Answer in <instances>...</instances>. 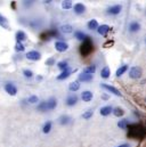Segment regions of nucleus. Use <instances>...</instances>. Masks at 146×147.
<instances>
[{
  "label": "nucleus",
  "instance_id": "nucleus-1",
  "mask_svg": "<svg viewBox=\"0 0 146 147\" xmlns=\"http://www.w3.org/2000/svg\"><path fill=\"white\" fill-rule=\"evenodd\" d=\"M93 50H94V46H93V43H91V41H90V38L88 37L83 41V43L81 45V47H80V53H81L82 56H87V55H89Z\"/></svg>",
  "mask_w": 146,
  "mask_h": 147
},
{
  "label": "nucleus",
  "instance_id": "nucleus-2",
  "mask_svg": "<svg viewBox=\"0 0 146 147\" xmlns=\"http://www.w3.org/2000/svg\"><path fill=\"white\" fill-rule=\"evenodd\" d=\"M142 73H143V71H142L141 67L134 66V67H131L130 71H129V76H130L131 79H139V78L142 76Z\"/></svg>",
  "mask_w": 146,
  "mask_h": 147
},
{
  "label": "nucleus",
  "instance_id": "nucleus-3",
  "mask_svg": "<svg viewBox=\"0 0 146 147\" xmlns=\"http://www.w3.org/2000/svg\"><path fill=\"white\" fill-rule=\"evenodd\" d=\"M102 87L104 88V89H106L107 91H110L111 94H113V95H115V96H122V94L115 88V87H113V86H110V84H107V83H102Z\"/></svg>",
  "mask_w": 146,
  "mask_h": 147
},
{
  "label": "nucleus",
  "instance_id": "nucleus-4",
  "mask_svg": "<svg viewBox=\"0 0 146 147\" xmlns=\"http://www.w3.org/2000/svg\"><path fill=\"white\" fill-rule=\"evenodd\" d=\"M68 48H69V45L66 42H64V41H57V42H55V49L57 51H59V53L66 51Z\"/></svg>",
  "mask_w": 146,
  "mask_h": 147
},
{
  "label": "nucleus",
  "instance_id": "nucleus-5",
  "mask_svg": "<svg viewBox=\"0 0 146 147\" xmlns=\"http://www.w3.org/2000/svg\"><path fill=\"white\" fill-rule=\"evenodd\" d=\"M58 34H57V31L56 30H49V31H47V32H43L40 38L42 39V40H49L50 38H55L57 37Z\"/></svg>",
  "mask_w": 146,
  "mask_h": 147
},
{
  "label": "nucleus",
  "instance_id": "nucleus-6",
  "mask_svg": "<svg viewBox=\"0 0 146 147\" xmlns=\"http://www.w3.org/2000/svg\"><path fill=\"white\" fill-rule=\"evenodd\" d=\"M122 10V6L121 5H114V6H111L109 9H107V13L110 15H118L120 14Z\"/></svg>",
  "mask_w": 146,
  "mask_h": 147
},
{
  "label": "nucleus",
  "instance_id": "nucleus-7",
  "mask_svg": "<svg viewBox=\"0 0 146 147\" xmlns=\"http://www.w3.org/2000/svg\"><path fill=\"white\" fill-rule=\"evenodd\" d=\"M5 90L7 91V94H9V95H11V96H15V95L17 94V88H16L13 83H7V84L5 86Z\"/></svg>",
  "mask_w": 146,
  "mask_h": 147
},
{
  "label": "nucleus",
  "instance_id": "nucleus-8",
  "mask_svg": "<svg viewBox=\"0 0 146 147\" xmlns=\"http://www.w3.org/2000/svg\"><path fill=\"white\" fill-rule=\"evenodd\" d=\"M26 58L30 61H39L41 58V55H40V53H38L36 50H32L26 54Z\"/></svg>",
  "mask_w": 146,
  "mask_h": 147
},
{
  "label": "nucleus",
  "instance_id": "nucleus-9",
  "mask_svg": "<svg viewBox=\"0 0 146 147\" xmlns=\"http://www.w3.org/2000/svg\"><path fill=\"white\" fill-rule=\"evenodd\" d=\"M110 30H111V28H110L109 25L104 24V25H101V26L97 29V32H98L101 36H104V37H105V36L110 32Z\"/></svg>",
  "mask_w": 146,
  "mask_h": 147
},
{
  "label": "nucleus",
  "instance_id": "nucleus-10",
  "mask_svg": "<svg viewBox=\"0 0 146 147\" xmlns=\"http://www.w3.org/2000/svg\"><path fill=\"white\" fill-rule=\"evenodd\" d=\"M93 97H94V95H93V92L89 91V90L83 91L82 95H81V98H82L83 102H90V100L93 99Z\"/></svg>",
  "mask_w": 146,
  "mask_h": 147
},
{
  "label": "nucleus",
  "instance_id": "nucleus-11",
  "mask_svg": "<svg viewBox=\"0 0 146 147\" xmlns=\"http://www.w3.org/2000/svg\"><path fill=\"white\" fill-rule=\"evenodd\" d=\"M93 78H94V75L82 72V73L79 75V81H81V82H89V81L93 80Z\"/></svg>",
  "mask_w": 146,
  "mask_h": 147
},
{
  "label": "nucleus",
  "instance_id": "nucleus-12",
  "mask_svg": "<svg viewBox=\"0 0 146 147\" xmlns=\"http://www.w3.org/2000/svg\"><path fill=\"white\" fill-rule=\"evenodd\" d=\"M141 30V24L138 22H131L129 24V31L135 33V32H138Z\"/></svg>",
  "mask_w": 146,
  "mask_h": 147
},
{
  "label": "nucleus",
  "instance_id": "nucleus-13",
  "mask_svg": "<svg viewBox=\"0 0 146 147\" xmlns=\"http://www.w3.org/2000/svg\"><path fill=\"white\" fill-rule=\"evenodd\" d=\"M76 102H78V97H76L75 95H70V96L66 98V105H68V106H73V105H75Z\"/></svg>",
  "mask_w": 146,
  "mask_h": 147
},
{
  "label": "nucleus",
  "instance_id": "nucleus-14",
  "mask_svg": "<svg viewBox=\"0 0 146 147\" xmlns=\"http://www.w3.org/2000/svg\"><path fill=\"white\" fill-rule=\"evenodd\" d=\"M84 10H86V7L82 3H75L74 5V11L76 14H82V13H84Z\"/></svg>",
  "mask_w": 146,
  "mask_h": 147
},
{
  "label": "nucleus",
  "instance_id": "nucleus-15",
  "mask_svg": "<svg viewBox=\"0 0 146 147\" xmlns=\"http://www.w3.org/2000/svg\"><path fill=\"white\" fill-rule=\"evenodd\" d=\"M0 25H1V28L6 29V30H9L8 21H7V18H6L3 15H1V14H0Z\"/></svg>",
  "mask_w": 146,
  "mask_h": 147
},
{
  "label": "nucleus",
  "instance_id": "nucleus-16",
  "mask_svg": "<svg viewBox=\"0 0 146 147\" xmlns=\"http://www.w3.org/2000/svg\"><path fill=\"white\" fill-rule=\"evenodd\" d=\"M15 38H16V41H17V42H21V43H22V41L26 40V34H25L23 31H18V32L16 33Z\"/></svg>",
  "mask_w": 146,
  "mask_h": 147
},
{
  "label": "nucleus",
  "instance_id": "nucleus-17",
  "mask_svg": "<svg viewBox=\"0 0 146 147\" xmlns=\"http://www.w3.org/2000/svg\"><path fill=\"white\" fill-rule=\"evenodd\" d=\"M112 112H113V109H112L111 106H104V107L101 109V115H103V116H107V115L111 114Z\"/></svg>",
  "mask_w": 146,
  "mask_h": 147
},
{
  "label": "nucleus",
  "instance_id": "nucleus-18",
  "mask_svg": "<svg viewBox=\"0 0 146 147\" xmlns=\"http://www.w3.org/2000/svg\"><path fill=\"white\" fill-rule=\"evenodd\" d=\"M74 37H75V39H78V40H80V41H84V40L88 38L83 32H81V31H75V32H74Z\"/></svg>",
  "mask_w": 146,
  "mask_h": 147
},
{
  "label": "nucleus",
  "instance_id": "nucleus-19",
  "mask_svg": "<svg viewBox=\"0 0 146 147\" xmlns=\"http://www.w3.org/2000/svg\"><path fill=\"white\" fill-rule=\"evenodd\" d=\"M57 66H58V69H59V70H62L63 72H64V71H68V70H70V67L68 66V62H65V61H62V62H59V63L57 64Z\"/></svg>",
  "mask_w": 146,
  "mask_h": 147
},
{
  "label": "nucleus",
  "instance_id": "nucleus-20",
  "mask_svg": "<svg viewBox=\"0 0 146 147\" xmlns=\"http://www.w3.org/2000/svg\"><path fill=\"white\" fill-rule=\"evenodd\" d=\"M47 104H48V110H54L57 105V100L55 98H50L49 100H47Z\"/></svg>",
  "mask_w": 146,
  "mask_h": 147
},
{
  "label": "nucleus",
  "instance_id": "nucleus-21",
  "mask_svg": "<svg viewBox=\"0 0 146 147\" xmlns=\"http://www.w3.org/2000/svg\"><path fill=\"white\" fill-rule=\"evenodd\" d=\"M88 28H89L90 30H96V29H98L99 26H98V23H97L96 20H91V21L88 22Z\"/></svg>",
  "mask_w": 146,
  "mask_h": 147
},
{
  "label": "nucleus",
  "instance_id": "nucleus-22",
  "mask_svg": "<svg viewBox=\"0 0 146 147\" xmlns=\"http://www.w3.org/2000/svg\"><path fill=\"white\" fill-rule=\"evenodd\" d=\"M128 124H129V121L127 119H123V120H121V121L118 122V127L121 128V129H127Z\"/></svg>",
  "mask_w": 146,
  "mask_h": 147
},
{
  "label": "nucleus",
  "instance_id": "nucleus-23",
  "mask_svg": "<svg viewBox=\"0 0 146 147\" xmlns=\"http://www.w3.org/2000/svg\"><path fill=\"white\" fill-rule=\"evenodd\" d=\"M96 72V66L95 65H90V66H88V67H86L84 70H83V73H87V74H93Z\"/></svg>",
  "mask_w": 146,
  "mask_h": 147
},
{
  "label": "nucleus",
  "instance_id": "nucleus-24",
  "mask_svg": "<svg viewBox=\"0 0 146 147\" xmlns=\"http://www.w3.org/2000/svg\"><path fill=\"white\" fill-rule=\"evenodd\" d=\"M127 70H128V66H127V65H122V66H120V67L116 70L115 75H116V76H120V75H122V74L124 73Z\"/></svg>",
  "mask_w": 146,
  "mask_h": 147
},
{
  "label": "nucleus",
  "instance_id": "nucleus-25",
  "mask_svg": "<svg viewBox=\"0 0 146 147\" xmlns=\"http://www.w3.org/2000/svg\"><path fill=\"white\" fill-rule=\"evenodd\" d=\"M36 110L41 111V112H45V111L48 110V104H47V102H41V103L38 105Z\"/></svg>",
  "mask_w": 146,
  "mask_h": 147
},
{
  "label": "nucleus",
  "instance_id": "nucleus-26",
  "mask_svg": "<svg viewBox=\"0 0 146 147\" xmlns=\"http://www.w3.org/2000/svg\"><path fill=\"white\" fill-rule=\"evenodd\" d=\"M113 114L116 117H120V116H122L124 114V112H123V110L121 107H115V109H113Z\"/></svg>",
  "mask_w": 146,
  "mask_h": 147
},
{
  "label": "nucleus",
  "instance_id": "nucleus-27",
  "mask_svg": "<svg viewBox=\"0 0 146 147\" xmlns=\"http://www.w3.org/2000/svg\"><path fill=\"white\" fill-rule=\"evenodd\" d=\"M61 30L64 32V33H71L73 30V28L69 24H65V25H62L61 26Z\"/></svg>",
  "mask_w": 146,
  "mask_h": 147
},
{
  "label": "nucleus",
  "instance_id": "nucleus-28",
  "mask_svg": "<svg viewBox=\"0 0 146 147\" xmlns=\"http://www.w3.org/2000/svg\"><path fill=\"white\" fill-rule=\"evenodd\" d=\"M101 76L104 78V79H107L110 76V69L107 66H105L104 69H102V71H101Z\"/></svg>",
  "mask_w": 146,
  "mask_h": 147
},
{
  "label": "nucleus",
  "instance_id": "nucleus-29",
  "mask_svg": "<svg viewBox=\"0 0 146 147\" xmlns=\"http://www.w3.org/2000/svg\"><path fill=\"white\" fill-rule=\"evenodd\" d=\"M70 74H71V71H70V70L64 71V72H62V73L57 76V79H58V80H64V79L69 78V76H70Z\"/></svg>",
  "mask_w": 146,
  "mask_h": 147
},
{
  "label": "nucleus",
  "instance_id": "nucleus-30",
  "mask_svg": "<svg viewBox=\"0 0 146 147\" xmlns=\"http://www.w3.org/2000/svg\"><path fill=\"white\" fill-rule=\"evenodd\" d=\"M80 88V84H79V82H71L70 83V86H69V89L71 90V91H76L78 89Z\"/></svg>",
  "mask_w": 146,
  "mask_h": 147
},
{
  "label": "nucleus",
  "instance_id": "nucleus-31",
  "mask_svg": "<svg viewBox=\"0 0 146 147\" xmlns=\"http://www.w3.org/2000/svg\"><path fill=\"white\" fill-rule=\"evenodd\" d=\"M70 122V116H68V115H62L61 117H59V123L61 124H68Z\"/></svg>",
  "mask_w": 146,
  "mask_h": 147
},
{
  "label": "nucleus",
  "instance_id": "nucleus-32",
  "mask_svg": "<svg viewBox=\"0 0 146 147\" xmlns=\"http://www.w3.org/2000/svg\"><path fill=\"white\" fill-rule=\"evenodd\" d=\"M50 129H51V122H47V123H45V125H43V128H42V131L45 132V134H48L49 131H50Z\"/></svg>",
  "mask_w": 146,
  "mask_h": 147
},
{
  "label": "nucleus",
  "instance_id": "nucleus-33",
  "mask_svg": "<svg viewBox=\"0 0 146 147\" xmlns=\"http://www.w3.org/2000/svg\"><path fill=\"white\" fill-rule=\"evenodd\" d=\"M72 7V1L68 0V1H63L62 2V8L63 9H70Z\"/></svg>",
  "mask_w": 146,
  "mask_h": 147
},
{
  "label": "nucleus",
  "instance_id": "nucleus-34",
  "mask_svg": "<svg viewBox=\"0 0 146 147\" xmlns=\"http://www.w3.org/2000/svg\"><path fill=\"white\" fill-rule=\"evenodd\" d=\"M38 100H39V98L34 95H32L28 98V103H30V104H36V103H38Z\"/></svg>",
  "mask_w": 146,
  "mask_h": 147
},
{
  "label": "nucleus",
  "instance_id": "nucleus-35",
  "mask_svg": "<svg viewBox=\"0 0 146 147\" xmlns=\"http://www.w3.org/2000/svg\"><path fill=\"white\" fill-rule=\"evenodd\" d=\"M25 49V47L23 46V43H21V42H17L16 43V46H15V50L16 51H23Z\"/></svg>",
  "mask_w": 146,
  "mask_h": 147
},
{
  "label": "nucleus",
  "instance_id": "nucleus-36",
  "mask_svg": "<svg viewBox=\"0 0 146 147\" xmlns=\"http://www.w3.org/2000/svg\"><path fill=\"white\" fill-rule=\"evenodd\" d=\"M93 114H94V112L91 110H89V111H87L86 113H83V119H89V117H91L93 116Z\"/></svg>",
  "mask_w": 146,
  "mask_h": 147
},
{
  "label": "nucleus",
  "instance_id": "nucleus-37",
  "mask_svg": "<svg viewBox=\"0 0 146 147\" xmlns=\"http://www.w3.org/2000/svg\"><path fill=\"white\" fill-rule=\"evenodd\" d=\"M54 64H55V58H54V57H50L49 59L46 61V65H48V66H51V65H54Z\"/></svg>",
  "mask_w": 146,
  "mask_h": 147
},
{
  "label": "nucleus",
  "instance_id": "nucleus-38",
  "mask_svg": "<svg viewBox=\"0 0 146 147\" xmlns=\"http://www.w3.org/2000/svg\"><path fill=\"white\" fill-rule=\"evenodd\" d=\"M23 74L25 75V78H32V75H33L32 71H30V70H24V71H23Z\"/></svg>",
  "mask_w": 146,
  "mask_h": 147
},
{
  "label": "nucleus",
  "instance_id": "nucleus-39",
  "mask_svg": "<svg viewBox=\"0 0 146 147\" xmlns=\"http://www.w3.org/2000/svg\"><path fill=\"white\" fill-rule=\"evenodd\" d=\"M113 45V41H107V42H105L104 43V48H109Z\"/></svg>",
  "mask_w": 146,
  "mask_h": 147
},
{
  "label": "nucleus",
  "instance_id": "nucleus-40",
  "mask_svg": "<svg viewBox=\"0 0 146 147\" xmlns=\"http://www.w3.org/2000/svg\"><path fill=\"white\" fill-rule=\"evenodd\" d=\"M118 147H130V145H128V144H123V145H120V146Z\"/></svg>",
  "mask_w": 146,
  "mask_h": 147
},
{
  "label": "nucleus",
  "instance_id": "nucleus-41",
  "mask_svg": "<svg viewBox=\"0 0 146 147\" xmlns=\"http://www.w3.org/2000/svg\"><path fill=\"white\" fill-rule=\"evenodd\" d=\"M102 98H103V99H107V98H109V96H107V95H103V96H102Z\"/></svg>",
  "mask_w": 146,
  "mask_h": 147
},
{
  "label": "nucleus",
  "instance_id": "nucleus-42",
  "mask_svg": "<svg viewBox=\"0 0 146 147\" xmlns=\"http://www.w3.org/2000/svg\"><path fill=\"white\" fill-rule=\"evenodd\" d=\"M145 102H146V99H145Z\"/></svg>",
  "mask_w": 146,
  "mask_h": 147
}]
</instances>
